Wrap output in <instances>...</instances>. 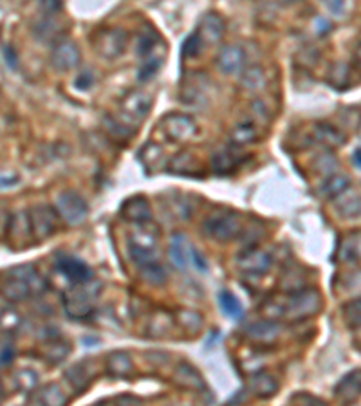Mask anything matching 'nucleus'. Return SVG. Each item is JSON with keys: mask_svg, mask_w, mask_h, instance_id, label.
<instances>
[{"mask_svg": "<svg viewBox=\"0 0 361 406\" xmlns=\"http://www.w3.org/2000/svg\"><path fill=\"white\" fill-rule=\"evenodd\" d=\"M29 224H31L33 240L44 242L52 237L56 230V213L48 204H40L29 210Z\"/></svg>", "mask_w": 361, "mask_h": 406, "instance_id": "1a4fd4ad", "label": "nucleus"}, {"mask_svg": "<svg viewBox=\"0 0 361 406\" xmlns=\"http://www.w3.org/2000/svg\"><path fill=\"white\" fill-rule=\"evenodd\" d=\"M354 64H356V69L361 72V45H357L356 52H354Z\"/></svg>", "mask_w": 361, "mask_h": 406, "instance_id": "3c124183", "label": "nucleus"}, {"mask_svg": "<svg viewBox=\"0 0 361 406\" xmlns=\"http://www.w3.org/2000/svg\"><path fill=\"white\" fill-rule=\"evenodd\" d=\"M282 305V318L291 320V322H302V320L311 318L322 309V296L316 289L304 287V289L291 291L289 295L284 296Z\"/></svg>", "mask_w": 361, "mask_h": 406, "instance_id": "f03ea898", "label": "nucleus"}, {"mask_svg": "<svg viewBox=\"0 0 361 406\" xmlns=\"http://www.w3.org/2000/svg\"><path fill=\"white\" fill-rule=\"evenodd\" d=\"M99 295V289L94 291V283H78L64 298L65 315L72 320H85L94 315V300Z\"/></svg>", "mask_w": 361, "mask_h": 406, "instance_id": "7ed1b4c3", "label": "nucleus"}, {"mask_svg": "<svg viewBox=\"0 0 361 406\" xmlns=\"http://www.w3.org/2000/svg\"><path fill=\"white\" fill-rule=\"evenodd\" d=\"M204 45L206 44L203 42L201 35H199L197 31L191 33V35L188 36L187 40H184V44H183V58L184 60H194V58H197V56L203 52Z\"/></svg>", "mask_w": 361, "mask_h": 406, "instance_id": "c9c22d12", "label": "nucleus"}, {"mask_svg": "<svg viewBox=\"0 0 361 406\" xmlns=\"http://www.w3.org/2000/svg\"><path fill=\"white\" fill-rule=\"evenodd\" d=\"M15 383L18 390L24 392H33L38 385V374L35 371H29V368H24V371H18L15 374Z\"/></svg>", "mask_w": 361, "mask_h": 406, "instance_id": "e433bc0d", "label": "nucleus"}, {"mask_svg": "<svg viewBox=\"0 0 361 406\" xmlns=\"http://www.w3.org/2000/svg\"><path fill=\"white\" fill-rule=\"evenodd\" d=\"M40 8L45 15L55 16L62 9V0H40Z\"/></svg>", "mask_w": 361, "mask_h": 406, "instance_id": "c03bdc74", "label": "nucleus"}, {"mask_svg": "<svg viewBox=\"0 0 361 406\" xmlns=\"http://www.w3.org/2000/svg\"><path fill=\"white\" fill-rule=\"evenodd\" d=\"M128 36L123 29H105L94 36V49L105 60H116L127 49Z\"/></svg>", "mask_w": 361, "mask_h": 406, "instance_id": "0eeeda50", "label": "nucleus"}, {"mask_svg": "<svg viewBox=\"0 0 361 406\" xmlns=\"http://www.w3.org/2000/svg\"><path fill=\"white\" fill-rule=\"evenodd\" d=\"M56 210L60 217L69 224V226H79L84 224L89 215V206L85 199L74 190H67L60 193L56 199Z\"/></svg>", "mask_w": 361, "mask_h": 406, "instance_id": "423d86ee", "label": "nucleus"}, {"mask_svg": "<svg viewBox=\"0 0 361 406\" xmlns=\"http://www.w3.org/2000/svg\"><path fill=\"white\" fill-rule=\"evenodd\" d=\"M243 87L250 92H260L266 87V76L260 67H251L244 72Z\"/></svg>", "mask_w": 361, "mask_h": 406, "instance_id": "72a5a7b5", "label": "nucleus"}, {"mask_svg": "<svg viewBox=\"0 0 361 406\" xmlns=\"http://www.w3.org/2000/svg\"><path fill=\"white\" fill-rule=\"evenodd\" d=\"M65 379L71 385L72 390L76 394H82L92 385V381L96 379V366L91 359H84V361L74 363L72 366H69L65 371Z\"/></svg>", "mask_w": 361, "mask_h": 406, "instance_id": "f8f14e48", "label": "nucleus"}, {"mask_svg": "<svg viewBox=\"0 0 361 406\" xmlns=\"http://www.w3.org/2000/svg\"><path fill=\"white\" fill-rule=\"evenodd\" d=\"M56 269L62 273L67 280H71L72 283H87L92 280V269L84 262L82 259H76V256L64 255L56 260Z\"/></svg>", "mask_w": 361, "mask_h": 406, "instance_id": "ddd939ff", "label": "nucleus"}, {"mask_svg": "<svg viewBox=\"0 0 361 406\" xmlns=\"http://www.w3.org/2000/svg\"><path fill=\"white\" fill-rule=\"evenodd\" d=\"M331 159H334V157L333 156H326V154L318 157V159H316V170L320 171V174H329L331 170H334L333 167H327V161H331Z\"/></svg>", "mask_w": 361, "mask_h": 406, "instance_id": "8fccbe9b", "label": "nucleus"}, {"mask_svg": "<svg viewBox=\"0 0 361 406\" xmlns=\"http://www.w3.org/2000/svg\"><path fill=\"white\" fill-rule=\"evenodd\" d=\"M340 260H342V262H360L361 235H352L343 240V244L340 246Z\"/></svg>", "mask_w": 361, "mask_h": 406, "instance_id": "2f4dec72", "label": "nucleus"}, {"mask_svg": "<svg viewBox=\"0 0 361 406\" xmlns=\"http://www.w3.org/2000/svg\"><path fill=\"white\" fill-rule=\"evenodd\" d=\"M352 161H354V164H356L357 168H361V148H357V150L354 152Z\"/></svg>", "mask_w": 361, "mask_h": 406, "instance_id": "603ef678", "label": "nucleus"}, {"mask_svg": "<svg viewBox=\"0 0 361 406\" xmlns=\"http://www.w3.org/2000/svg\"><path fill=\"white\" fill-rule=\"evenodd\" d=\"M49 283L44 276L40 275L33 264L15 266L6 271V278L2 283V295L9 302H26L29 298H38L45 295Z\"/></svg>", "mask_w": 361, "mask_h": 406, "instance_id": "f257e3e1", "label": "nucleus"}, {"mask_svg": "<svg viewBox=\"0 0 361 406\" xmlns=\"http://www.w3.org/2000/svg\"><path fill=\"white\" fill-rule=\"evenodd\" d=\"M159 159H163V150L155 143L145 145V147L141 148V152H139V161L143 163V167L147 168V170H155Z\"/></svg>", "mask_w": 361, "mask_h": 406, "instance_id": "f704fd0d", "label": "nucleus"}, {"mask_svg": "<svg viewBox=\"0 0 361 406\" xmlns=\"http://www.w3.org/2000/svg\"><path fill=\"white\" fill-rule=\"evenodd\" d=\"M172 327H174V318H172L168 312L159 311L157 315L152 316L148 331H150V334L155 336V338H163V336H167L168 332L172 331Z\"/></svg>", "mask_w": 361, "mask_h": 406, "instance_id": "473e14b6", "label": "nucleus"}, {"mask_svg": "<svg viewBox=\"0 0 361 406\" xmlns=\"http://www.w3.org/2000/svg\"><path fill=\"white\" fill-rule=\"evenodd\" d=\"M314 137L318 143H322L327 148H338L347 143V135L329 123L314 125Z\"/></svg>", "mask_w": 361, "mask_h": 406, "instance_id": "b1692460", "label": "nucleus"}, {"mask_svg": "<svg viewBox=\"0 0 361 406\" xmlns=\"http://www.w3.org/2000/svg\"><path fill=\"white\" fill-rule=\"evenodd\" d=\"M79 64V49L74 42L64 40L56 44L51 52V65L56 71H71Z\"/></svg>", "mask_w": 361, "mask_h": 406, "instance_id": "2eb2a0df", "label": "nucleus"}, {"mask_svg": "<svg viewBox=\"0 0 361 406\" xmlns=\"http://www.w3.org/2000/svg\"><path fill=\"white\" fill-rule=\"evenodd\" d=\"M121 217H123L125 220H128V222L134 224L150 222L152 219L150 204H148V201L141 196L130 197V199L125 201L123 206H121Z\"/></svg>", "mask_w": 361, "mask_h": 406, "instance_id": "f3484780", "label": "nucleus"}, {"mask_svg": "<svg viewBox=\"0 0 361 406\" xmlns=\"http://www.w3.org/2000/svg\"><path fill=\"white\" fill-rule=\"evenodd\" d=\"M197 33L201 35L204 44H217L224 35V21L217 13H206L197 26Z\"/></svg>", "mask_w": 361, "mask_h": 406, "instance_id": "6ab92c4d", "label": "nucleus"}, {"mask_svg": "<svg viewBox=\"0 0 361 406\" xmlns=\"http://www.w3.org/2000/svg\"><path fill=\"white\" fill-rule=\"evenodd\" d=\"M284 2H296V0H284Z\"/></svg>", "mask_w": 361, "mask_h": 406, "instance_id": "864d4df0", "label": "nucleus"}, {"mask_svg": "<svg viewBox=\"0 0 361 406\" xmlns=\"http://www.w3.org/2000/svg\"><path fill=\"white\" fill-rule=\"evenodd\" d=\"M231 143L237 145V147H246L257 141L258 130L251 121H243V123L235 125V128L231 130Z\"/></svg>", "mask_w": 361, "mask_h": 406, "instance_id": "cd10ccee", "label": "nucleus"}, {"mask_svg": "<svg viewBox=\"0 0 361 406\" xmlns=\"http://www.w3.org/2000/svg\"><path fill=\"white\" fill-rule=\"evenodd\" d=\"M71 354V343L62 339L60 336L52 338L48 345L44 346V358L48 359V363L52 365H58V363L65 361V358Z\"/></svg>", "mask_w": 361, "mask_h": 406, "instance_id": "a878e982", "label": "nucleus"}, {"mask_svg": "<svg viewBox=\"0 0 361 406\" xmlns=\"http://www.w3.org/2000/svg\"><path fill=\"white\" fill-rule=\"evenodd\" d=\"M167 168L168 171L177 174V176H190V174H194V171L197 170V167H195V159L190 152H179V154H175Z\"/></svg>", "mask_w": 361, "mask_h": 406, "instance_id": "c85d7f7f", "label": "nucleus"}, {"mask_svg": "<svg viewBox=\"0 0 361 406\" xmlns=\"http://www.w3.org/2000/svg\"><path fill=\"white\" fill-rule=\"evenodd\" d=\"M111 405H139V399L134 395H116V397L107 399Z\"/></svg>", "mask_w": 361, "mask_h": 406, "instance_id": "09e8293b", "label": "nucleus"}, {"mask_svg": "<svg viewBox=\"0 0 361 406\" xmlns=\"http://www.w3.org/2000/svg\"><path fill=\"white\" fill-rule=\"evenodd\" d=\"M343 318H345L347 325L350 329H357L361 327V298L352 300L343 307Z\"/></svg>", "mask_w": 361, "mask_h": 406, "instance_id": "4c0bfd02", "label": "nucleus"}, {"mask_svg": "<svg viewBox=\"0 0 361 406\" xmlns=\"http://www.w3.org/2000/svg\"><path fill=\"white\" fill-rule=\"evenodd\" d=\"M190 251L191 246L188 244L187 237L183 233H175L172 237L170 242V260L177 269H187L188 267V260H190Z\"/></svg>", "mask_w": 361, "mask_h": 406, "instance_id": "393cba45", "label": "nucleus"}, {"mask_svg": "<svg viewBox=\"0 0 361 406\" xmlns=\"http://www.w3.org/2000/svg\"><path fill=\"white\" fill-rule=\"evenodd\" d=\"M177 316H179L177 320H179V323H181V327H184L187 331H190V332L201 331V327H203V318H201L199 312L181 311Z\"/></svg>", "mask_w": 361, "mask_h": 406, "instance_id": "58836bf2", "label": "nucleus"}, {"mask_svg": "<svg viewBox=\"0 0 361 406\" xmlns=\"http://www.w3.org/2000/svg\"><path fill=\"white\" fill-rule=\"evenodd\" d=\"M134 372V361L125 351H114L107 356V374L111 378H128Z\"/></svg>", "mask_w": 361, "mask_h": 406, "instance_id": "5701e85b", "label": "nucleus"}, {"mask_svg": "<svg viewBox=\"0 0 361 406\" xmlns=\"http://www.w3.org/2000/svg\"><path fill=\"white\" fill-rule=\"evenodd\" d=\"M2 55H4V64L15 71V69L18 67V56H16L15 49H13L9 44H4L2 45Z\"/></svg>", "mask_w": 361, "mask_h": 406, "instance_id": "37998d69", "label": "nucleus"}, {"mask_svg": "<svg viewBox=\"0 0 361 406\" xmlns=\"http://www.w3.org/2000/svg\"><path fill=\"white\" fill-rule=\"evenodd\" d=\"M218 303H221V311H223L228 318L240 320L244 316V309L240 300H238L233 293L228 291V289H223V291L218 293Z\"/></svg>", "mask_w": 361, "mask_h": 406, "instance_id": "bb28decb", "label": "nucleus"}, {"mask_svg": "<svg viewBox=\"0 0 361 406\" xmlns=\"http://www.w3.org/2000/svg\"><path fill=\"white\" fill-rule=\"evenodd\" d=\"M218 71L226 76H235L244 69V51L238 45H226L217 56Z\"/></svg>", "mask_w": 361, "mask_h": 406, "instance_id": "dca6fc26", "label": "nucleus"}, {"mask_svg": "<svg viewBox=\"0 0 361 406\" xmlns=\"http://www.w3.org/2000/svg\"><path fill=\"white\" fill-rule=\"evenodd\" d=\"M190 259H191V262H194L195 269H199V271H206L208 269V262H206V259H204V256L201 255V251H197V249H194V247H191Z\"/></svg>", "mask_w": 361, "mask_h": 406, "instance_id": "de8ad7c7", "label": "nucleus"}, {"mask_svg": "<svg viewBox=\"0 0 361 406\" xmlns=\"http://www.w3.org/2000/svg\"><path fill=\"white\" fill-rule=\"evenodd\" d=\"M204 235L217 242H230L240 233V217L235 211H221L206 217L203 222Z\"/></svg>", "mask_w": 361, "mask_h": 406, "instance_id": "39448f33", "label": "nucleus"}, {"mask_svg": "<svg viewBox=\"0 0 361 406\" xmlns=\"http://www.w3.org/2000/svg\"><path fill=\"white\" fill-rule=\"evenodd\" d=\"M152 103L154 100L147 91H130L119 105V120L127 127H139L150 112Z\"/></svg>", "mask_w": 361, "mask_h": 406, "instance_id": "20e7f679", "label": "nucleus"}, {"mask_svg": "<svg viewBox=\"0 0 361 406\" xmlns=\"http://www.w3.org/2000/svg\"><path fill=\"white\" fill-rule=\"evenodd\" d=\"M29 402L33 405H42V406H60V405H67V397L62 392L60 385L56 383H49V385L44 386H36L35 390L29 395Z\"/></svg>", "mask_w": 361, "mask_h": 406, "instance_id": "aec40b11", "label": "nucleus"}, {"mask_svg": "<svg viewBox=\"0 0 361 406\" xmlns=\"http://www.w3.org/2000/svg\"><path fill=\"white\" fill-rule=\"evenodd\" d=\"M333 201L334 211L342 219H356V217L361 215V196L360 191H356L354 188L349 186Z\"/></svg>", "mask_w": 361, "mask_h": 406, "instance_id": "a211bd4d", "label": "nucleus"}, {"mask_svg": "<svg viewBox=\"0 0 361 406\" xmlns=\"http://www.w3.org/2000/svg\"><path fill=\"white\" fill-rule=\"evenodd\" d=\"M244 334L255 345H273L280 338V334H282V325L277 320L266 318L248 325Z\"/></svg>", "mask_w": 361, "mask_h": 406, "instance_id": "9b49d317", "label": "nucleus"}, {"mask_svg": "<svg viewBox=\"0 0 361 406\" xmlns=\"http://www.w3.org/2000/svg\"><path fill=\"white\" fill-rule=\"evenodd\" d=\"M165 135L174 143H188L197 135V123L187 114H168L161 120Z\"/></svg>", "mask_w": 361, "mask_h": 406, "instance_id": "6e6552de", "label": "nucleus"}, {"mask_svg": "<svg viewBox=\"0 0 361 406\" xmlns=\"http://www.w3.org/2000/svg\"><path fill=\"white\" fill-rule=\"evenodd\" d=\"M289 402H296V405H323L322 399L314 397V395L307 394V392H300V394L291 395Z\"/></svg>", "mask_w": 361, "mask_h": 406, "instance_id": "79ce46f5", "label": "nucleus"}, {"mask_svg": "<svg viewBox=\"0 0 361 406\" xmlns=\"http://www.w3.org/2000/svg\"><path fill=\"white\" fill-rule=\"evenodd\" d=\"M0 359H2V366H9L15 359V346L13 342H6V336L2 338V352H0Z\"/></svg>", "mask_w": 361, "mask_h": 406, "instance_id": "a19ab883", "label": "nucleus"}, {"mask_svg": "<svg viewBox=\"0 0 361 406\" xmlns=\"http://www.w3.org/2000/svg\"><path fill=\"white\" fill-rule=\"evenodd\" d=\"M250 392L257 399H271L278 392V383L267 372H255L250 379Z\"/></svg>", "mask_w": 361, "mask_h": 406, "instance_id": "4be33fe9", "label": "nucleus"}, {"mask_svg": "<svg viewBox=\"0 0 361 406\" xmlns=\"http://www.w3.org/2000/svg\"><path fill=\"white\" fill-rule=\"evenodd\" d=\"M174 383L184 390H194V392H206L208 386L201 372L195 371L194 366L187 361H181L174 371Z\"/></svg>", "mask_w": 361, "mask_h": 406, "instance_id": "4468645a", "label": "nucleus"}, {"mask_svg": "<svg viewBox=\"0 0 361 406\" xmlns=\"http://www.w3.org/2000/svg\"><path fill=\"white\" fill-rule=\"evenodd\" d=\"M271 264H273L271 255H267L266 251L257 249V247L255 249L248 247L237 256L238 269L253 276H262L264 273H267L271 269Z\"/></svg>", "mask_w": 361, "mask_h": 406, "instance_id": "9d476101", "label": "nucleus"}, {"mask_svg": "<svg viewBox=\"0 0 361 406\" xmlns=\"http://www.w3.org/2000/svg\"><path fill=\"white\" fill-rule=\"evenodd\" d=\"M92 84H94V76L91 74V71L79 72V76H78V78H76V87L82 89V91H85V89L92 87Z\"/></svg>", "mask_w": 361, "mask_h": 406, "instance_id": "49530a36", "label": "nucleus"}, {"mask_svg": "<svg viewBox=\"0 0 361 406\" xmlns=\"http://www.w3.org/2000/svg\"><path fill=\"white\" fill-rule=\"evenodd\" d=\"M104 125H105V128H107L109 134H112L114 137H118V140H127L128 135H130L127 132V125H125L121 120H112V118H105Z\"/></svg>", "mask_w": 361, "mask_h": 406, "instance_id": "ea45409f", "label": "nucleus"}, {"mask_svg": "<svg viewBox=\"0 0 361 406\" xmlns=\"http://www.w3.org/2000/svg\"><path fill=\"white\" fill-rule=\"evenodd\" d=\"M334 395L343 402H352L361 397V368L349 372L334 388Z\"/></svg>", "mask_w": 361, "mask_h": 406, "instance_id": "412c9836", "label": "nucleus"}, {"mask_svg": "<svg viewBox=\"0 0 361 406\" xmlns=\"http://www.w3.org/2000/svg\"><path fill=\"white\" fill-rule=\"evenodd\" d=\"M349 186H350L349 177L343 176V174H334V176L327 177L326 183L322 184V196L326 197V199L333 201L336 199L340 193H343Z\"/></svg>", "mask_w": 361, "mask_h": 406, "instance_id": "c756f323", "label": "nucleus"}, {"mask_svg": "<svg viewBox=\"0 0 361 406\" xmlns=\"http://www.w3.org/2000/svg\"><path fill=\"white\" fill-rule=\"evenodd\" d=\"M322 4L326 6L327 11L336 16L343 15V11H345V0H322Z\"/></svg>", "mask_w": 361, "mask_h": 406, "instance_id": "a18cd8bd", "label": "nucleus"}, {"mask_svg": "<svg viewBox=\"0 0 361 406\" xmlns=\"http://www.w3.org/2000/svg\"><path fill=\"white\" fill-rule=\"evenodd\" d=\"M238 164H240V157L230 150L218 152V154H215V156L211 157V168H213V171H217V174H230Z\"/></svg>", "mask_w": 361, "mask_h": 406, "instance_id": "7c9ffc66", "label": "nucleus"}]
</instances>
